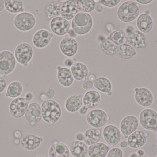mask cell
I'll return each mask as SVG.
<instances>
[{
	"mask_svg": "<svg viewBox=\"0 0 157 157\" xmlns=\"http://www.w3.org/2000/svg\"><path fill=\"white\" fill-rule=\"evenodd\" d=\"M14 143L16 145H18L19 143H20V141L19 139H16L14 141Z\"/></svg>",
	"mask_w": 157,
	"mask_h": 157,
	"instance_id": "obj_57",
	"label": "cell"
},
{
	"mask_svg": "<svg viewBox=\"0 0 157 157\" xmlns=\"http://www.w3.org/2000/svg\"><path fill=\"white\" fill-rule=\"evenodd\" d=\"M57 70V77L59 83L63 87L71 86L75 79L71 69L65 66L58 65Z\"/></svg>",
	"mask_w": 157,
	"mask_h": 157,
	"instance_id": "obj_18",
	"label": "cell"
},
{
	"mask_svg": "<svg viewBox=\"0 0 157 157\" xmlns=\"http://www.w3.org/2000/svg\"><path fill=\"white\" fill-rule=\"evenodd\" d=\"M16 66L14 55L9 50L0 52V76L10 74Z\"/></svg>",
	"mask_w": 157,
	"mask_h": 157,
	"instance_id": "obj_7",
	"label": "cell"
},
{
	"mask_svg": "<svg viewBox=\"0 0 157 157\" xmlns=\"http://www.w3.org/2000/svg\"><path fill=\"white\" fill-rule=\"evenodd\" d=\"M136 26L141 32L148 35H151L154 22L151 16L148 14L144 13L140 15L137 18Z\"/></svg>",
	"mask_w": 157,
	"mask_h": 157,
	"instance_id": "obj_24",
	"label": "cell"
},
{
	"mask_svg": "<svg viewBox=\"0 0 157 157\" xmlns=\"http://www.w3.org/2000/svg\"><path fill=\"white\" fill-rule=\"evenodd\" d=\"M156 138H157V131L156 132Z\"/></svg>",
	"mask_w": 157,
	"mask_h": 157,
	"instance_id": "obj_60",
	"label": "cell"
},
{
	"mask_svg": "<svg viewBox=\"0 0 157 157\" xmlns=\"http://www.w3.org/2000/svg\"><path fill=\"white\" fill-rule=\"evenodd\" d=\"M36 157H45V156H43V155H38V156H36Z\"/></svg>",
	"mask_w": 157,
	"mask_h": 157,
	"instance_id": "obj_58",
	"label": "cell"
},
{
	"mask_svg": "<svg viewBox=\"0 0 157 157\" xmlns=\"http://www.w3.org/2000/svg\"><path fill=\"white\" fill-rule=\"evenodd\" d=\"M6 10L12 14H19L24 12L23 1L21 0H4Z\"/></svg>",
	"mask_w": 157,
	"mask_h": 157,
	"instance_id": "obj_33",
	"label": "cell"
},
{
	"mask_svg": "<svg viewBox=\"0 0 157 157\" xmlns=\"http://www.w3.org/2000/svg\"><path fill=\"white\" fill-rule=\"evenodd\" d=\"M101 100V96L98 91L90 90L83 96V104L89 109L96 108L98 106Z\"/></svg>",
	"mask_w": 157,
	"mask_h": 157,
	"instance_id": "obj_25",
	"label": "cell"
},
{
	"mask_svg": "<svg viewBox=\"0 0 157 157\" xmlns=\"http://www.w3.org/2000/svg\"><path fill=\"white\" fill-rule=\"evenodd\" d=\"M25 98L29 101H30L33 100L34 98V95L33 93L31 92H27L25 93Z\"/></svg>",
	"mask_w": 157,
	"mask_h": 157,
	"instance_id": "obj_46",
	"label": "cell"
},
{
	"mask_svg": "<svg viewBox=\"0 0 157 157\" xmlns=\"http://www.w3.org/2000/svg\"><path fill=\"white\" fill-rule=\"evenodd\" d=\"M148 137L147 133L140 130L136 131L129 135L127 138L128 146L133 149L142 147L145 144Z\"/></svg>",
	"mask_w": 157,
	"mask_h": 157,
	"instance_id": "obj_19",
	"label": "cell"
},
{
	"mask_svg": "<svg viewBox=\"0 0 157 157\" xmlns=\"http://www.w3.org/2000/svg\"><path fill=\"white\" fill-rule=\"evenodd\" d=\"M99 49L105 55L113 56L116 54L117 46L108 38H104L100 42Z\"/></svg>",
	"mask_w": 157,
	"mask_h": 157,
	"instance_id": "obj_32",
	"label": "cell"
},
{
	"mask_svg": "<svg viewBox=\"0 0 157 157\" xmlns=\"http://www.w3.org/2000/svg\"><path fill=\"white\" fill-rule=\"evenodd\" d=\"M123 152L119 147H114L110 149L107 157H123Z\"/></svg>",
	"mask_w": 157,
	"mask_h": 157,
	"instance_id": "obj_38",
	"label": "cell"
},
{
	"mask_svg": "<svg viewBox=\"0 0 157 157\" xmlns=\"http://www.w3.org/2000/svg\"><path fill=\"white\" fill-rule=\"evenodd\" d=\"M6 11L5 7L4 1L0 0V12H4Z\"/></svg>",
	"mask_w": 157,
	"mask_h": 157,
	"instance_id": "obj_50",
	"label": "cell"
},
{
	"mask_svg": "<svg viewBox=\"0 0 157 157\" xmlns=\"http://www.w3.org/2000/svg\"><path fill=\"white\" fill-rule=\"evenodd\" d=\"M78 11L83 13H91L95 9L96 2L94 0H76Z\"/></svg>",
	"mask_w": 157,
	"mask_h": 157,
	"instance_id": "obj_37",
	"label": "cell"
},
{
	"mask_svg": "<svg viewBox=\"0 0 157 157\" xmlns=\"http://www.w3.org/2000/svg\"><path fill=\"white\" fill-rule=\"evenodd\" d=\"M23 91V87L21 83L18 81H13L7 87L5 96L6 97L16 98L21 95Z\"/></svg>",
	"mask_w": 157,
	"mask_h": 157,
	"instance_id": "obj_35",
	"label": "cell"
},
{
	"mask_svg": "<svg viewBox=\"0 0 157 157\" xmlns=\"http://www.w3.org/2000/svg\"><path fill=\"white\" fill-rule=\"evenodd\" d=\"M88 80H90V81H92V82H93L95 80H96V79L97 78H96L95 75L91 74L88 75Z\"/></svg>",
	"mask_w": 157,
	"mask_h": 157,
	"instance_id": "obj_53",
	"label": "cell"
},
{
	"mask_svg": "<svg viewBox=\"0 0 157 157\" xmlns=\"http://www.w3.org/2000/svg\"><path fill=\"white\" fill-rule=\"evenodd\" d=\"M89 109L86 106H82V107L78 111V113H79V115H81V116H84L88 113Z\"/></svg>",
	"mask_w": 157,
	"mask_h": 157,
	"instance_id": "obj_44",
	"label": "cell"
},
{
	"mask_svg": "<svg viewBox=\"0 0 157 157\" xmlns=\"http://www.w3.org/2000/svg\"><path fill=\"white\" fill-rule=\"evenodd\" d=\"M116 54L118 57L123 60H129L136 54L134 49L128 43L117 46Z\"/></svg>",
	"mask_w": 157,
	"mask_h": 157,
	"instance_id": "obj_31",
	"label": "cell"
},
{
	"mask_svg": "<svg viewBox=\"0 0 157 157\" xmlns=\"http://www.w3.org/2000/svg\"><path fill=\"white\" fill-rule=\"evenodd\" d=\"M59 48L63 55L68 57H72L76 55L78 52V43L75 39L67 34L61 41Z\"/></svg>",
	"mask_w": 157,
	"mask_h": 157,
	"instance_id": "obj_14",
	"label": "cell"
},
{
	"mask_svg": "<svg viewBox=\"0 0 157 157\" xmlns=\"http://www.w3.org/2000/svg\"><path fill=\"white\" fill-rule=\"evenodd\" d=\"M78 12L76 1L68 0L62 4L60 15L69 21L73 19Z\"/></svg>",
	"mask_w": 157,
	"mask_h": 157,
	"instance_id": "obj_22",
	"label": "cell"
},
{
	"mask_svg": "<svg viewBox=\"0 0 157 157\" xmlns=\"http://www.w3.org/2000/svg\"><path fill=\"white\" fill-rule=\"evenodd\" d=\"M49 26L51 31L58 36H65L71 31L70 22L61 16L52 18L50 22Z\"/></svg>",
	"mask_w": 157,
	"mask_h": 157,
	"instance_id": "obj_10",
	"label": "cell"
},
{
	"mask_svg": "<svg viewBox=\"0 0 157 157\" xmlns=\"http://www.w3.org/2000/svg\"><path fill=\"white\" fill-rule=\"evenodd\" d=\"M109 147L101 142L88 147L89 157H106L109 151Z\"/></svg>",
	"mask_w": 157,
	"mask_h": 157,
	"instance_id": "obj_29",
	"label": "cell"
},
{
	"mask_svg": "<svg viewBox=\"0 0 157 157\" xmlns=\"http://www.w3.org/2000/svg\"><path fill=\"white\" fill-rule=\"evenodd\" d=\"M94 10H95L97 13L100 14V13H101V12L103 11V6L101 4H96Z\"/></svg>",
	"mask_w": 157,
	"mask_h": 157,
	"instance_id": "obj_47",
	"label": "cell"
},
{
	"mask_svg": "<svg viewBox=\"0 0 157 157\" xmlns=\"http://www.w3.org/2000/svg\"><path fill=\"white\" fill-rule=\"evenodd\" d=\"M40 99L41 100V101H46V100H48V98L47 97V95L46 94H42L40 96Z\"/></svg>",
	"mask_w": 157,
	"mask_h": 157,
	"instance_id": "obj_52",
	"label": "cell"
},
{
	"mask_svg": "<svg viewBox=\"0 0 157 157\" xmlns=\"http://www.w3.org/2000/svg\"><path fill=\"white\" fill-rule=\"evenodd\" d=\"M94 87L97 90L106 94L109 96L112 95V84L110 80L104 77H97L93 82Z\"/></svg>",
	"mask_w": 157,
	"mask_h": 157,
	"instance_id": "obj_27",
	"label": "cell"
},
{
	"mask_svg": "<svg viewBox=\"0 0 157 157\" xmlns=\"http://www.w3.org/2000/svg\"><path fill=\"white\" fill-rule=\"evenodd\" d=\"M139 121L143 128L148 131L157 129V112L152 109L143 110L139 115Z\"/></svg>",
	"mask_w": 157,
	"mask_h": 157,
	"instance_id": "obj_8",
	"label": "cell"
},
{
	"mask_svg": "<svg viewBox=\"0 0 157 157\" xmlns=\"http://www.w3.org/2000/svg\"><path fill=\"white\" fill-rule=\"evenodd\" d=\"M101 131L99 129L89 128L84 133L83 142L90 146L99 143L101 139Z\"/></svg>",
	"mask_w": 157,
	"mask_h": 157,
	"instance_id": "obj_30",
	"label": "cell"
},
{
	"mask_svg": "<svg viewBox=\"0 0 157 157\" xmlns=\"http://www.w3.org/2000/svg\"><path fill=\"white\" fill-rule=\"evenodd\" d=\"M62 4L59 1H51L47 5L46 13L48 19H52L60 15Z\"/></svg>",
	"mask_w": 157,
	"mask_h": 157,
	"instance_id": "obj_34",
	"label": "cell"
},
{
	"mask_svg": "<svg viewBox=\"0 0 157 157\" xmlns=\"http://www.w3.org/2000/svg\"><path fill=\"white\" fill-rule=\"evenodd\" d=\"M148 157V156H147V155H144V156H142V157Z\"/></svg>",
	"mask_w": 157,
	"mask_h": 157,
	"instance_id": "obj_59",
	"label": "cell"
},
{
	"mask_svg": "<svg viewBox=\"0 0 157 157\" xmlns=\"http://www.w3.org/2000/svg\"><path fill=\"white\" fill-rule=\"evenodd\" d=\"M53 37V33L47 29H39L33 35L32 43L36 48L43 49L49 44Z\"/></svg>",
	"mask_w": 157,
	"mask_h": 157,
	"instance_id": "obj_15",
	"label": "cell"
},
{
	"mask_svg": "<svg viewBox=\"0 0 157 157\" xmlns=\"http://www.w3.org/2000/svg\"><path fill=\"white\" fill-rule=\"evenodd\" d=\"M29 102L25 97L14 99L9 106V111L12 117L19 119L25 116Z\"/></svg>",
	"mask_w": 157,
	"mask_h": 157,
	"instance_id": "obj_9",
	"label": "cell"
},
{
	"mask_svg": "<svg viewBox=\"0 0 157 157\" xmlns=\"http://www.w3.org/2000/svg\"><path fill=\"white\" fill-rule=\"evenodd\" d=\"M102 136L105 142L112 147L118 144L121 141V133L116 125L108 124L103 129Z\"/></svg>",
	"mask_w": 157,
	"mask_h": 157,
	"instance_id": "obj_12",
	"label": "cell"
},
{
	"mask_svg": "<svg viewBox=\"0 0 157 157\" xmlns=\"http://www.w3.org/2000/svg\"><path fill=\"white\" fill-rule=\"evenodd\" d=\"M84 138V133L82 132H78L75 135V139L76 141H83Z\"/></svg>",
	"mask_w": 157,
	"mask_h": 157,
	"instance_id": "obj_45",
	"label": "cell"
},
{
	"mask_svg": "<svg viewBox=\"0 0 157 157\" xmlns=\"http://www.w3.org/2000/svg\"><path fill=\"white\" fill-rule=\"evenodd\" d=\"M138 126L139 120L134 115H127L121 121L120 131L124 138L127 139L129 135L137 131Z\"/></svg>",
	"mask_w": 157,
	"mask_h": 157,
	"instance_id": "obj_11",
	"label": "cell"
},
{
	"mask_svg": "<svg viewBox=\"0 0 157 157\" xmlns=\"http://www.w3.org/2000/svg\"><path fill=\"white\" fill-rule=\"evenodd\" d=\"M93 26L92 16L87 13L78 12L72 20V29L79 36H84L89 33Z\"/></svg>",
	"mask_w": 157,
	"mask_h": 157,
	"instance_id": "obj_2",
	"label": "cell"
},
{
	"mask_svg": "<svg viewBox=\"0 0 157 157\" xmlns=\"http://www.w3.org/2000/svg\"><path fill=\"white\" fill-rule=\"evenodd\" d=\"M6 87V80L3 77L0 76V93L4 91Z\"/></svg>",
	"mask_w": 157,
	"mask_h": 157,
	"instance_id": "obj_43",
	"label": "cell"
},
{
	"mask_svg": "<svg viewBox=\"0 0 157 157\" xmlns=\"http://www.w3.org/2000/svg\"><path fill=\"white\" fill-rule=\"evenodd\" d=\"M55 94H56L55 90L51 87H49L46 92V95L48 97V99L49 100L52 99L55 96Z\"/></svg>",
	"mask_w": 157,
	"mask_h": 157,
	"instance_id": "obj_42",
	"label": "cell"
},
{
	"mask_svg": "<svg viewBox=\"0 0 157 157\" xmlns=\"http://www.w3.org/2000/svg\"><path fill=\"white\" fill-rule=\"evenodd\" d=\"M71 154L74 157H89L88 147L83 141H75L70 145Z\"/></svg>",
	"mask_w": 157,
	"mask_h": 157,
	"instance_id": "obj_28",
	"label": "cell"
},
{
	"mask_svg": "<svg viewBox=\"0 0 157 157\" xmlns=\"http://www.w3.org/2000/svg\"><path fill=\"white\" fill-rule=\"evenodd\" d=\"M120 0H101V2L104 6L107 7H114L120 3Z\"/></svg>",
	"mask_w": 157,
	"mask_h": 157,
	"instance_id": "obj_39",
	"label": "cell"
},
{
	"mask_svg": "<svg viewBox=\"0 0 157 157\" xmlns=\"http://www.w3.org/2000/svg\"><path fill=\"white\" fill-rule=\"evenodd\" d=\"M153 150L155 154H157V145H155L153 148Z\"/></svg>",
	"mask_w": 157,
	"mask_h": 157,
	"instance_id": "obj_56",
	"label": "cell"
},
{
	"mask_svg": "<svg viewBox=\"0 0 157 157\" xmlns=\"http://www.w3.org/2000/svg\"><path fill=\"white\" fill-rule=\"evenodd\" d=\"M139 157L138 156V155H137V153L136 152H134V153H132L131 155H130V157Z\"/></svg>",
	"mask_w": 157,
	"mask_h": 157,
	"instance_id": "obj_55",
	"label": "cell"
},
{
	"mask_svg": "<svg viewBox=\"0 0 157 157\" xmlns=\"http://www.w3.org/2000/svg\"><path fill=\"white\" fill-rule=\"evenodd\" d=\"M110 120V116L104 110L93 109L90 111L86 116V121L92 128H102Z\"/></svg>",
	"mask_w": 157,
	"mask_h": 157,
	"instance_id": "obj_5",
	"label": "cell"
},
{
	"mask_svg": "<svg viewBox=\"0 0 157 157\" xmlns=\"http://www.w3.org/2000/svg\"><path fill=\"white\" fill-rule=\"evenodd\" d=\"M42 117L43 120L49 124L57 123L61 118V107L56 100H48L42 102L41 105Z\"/></svg>",
	"mask_w": 157,
	"mask_h": 157,
	"instance_id": "obj_1",
	"label": "cell"
},
{
	"mask_svg": "<svg viewBox=\"0 0 157 157\" xmlns=\"http://www.w3.org/2000/svg\"><path fill=\"white\" fill-rule=\"evenodd\" d=\"M120 147L122 148H126L128 146V143L127 141H123L120 143Z\"/></svg>",
	"mask_w": 157,
	"mask_h": 157,
	"instance_id": "obj_51",
	"label": "cell"
},
{
	"mask_svg": "<svg viewBox=\"0 0 157 157\" xmlns=\"http://www.w3.org/2000/svg\"><path fill=\"white\" fill-rule=\"evenodd\" d=\"M76 62V60L75 59H72V58H68L65 59L63 61V65L65 67L69 68L71 67Z\"/></svg>",
	"mask_w": 157,
	"mask_h": 157,
	"instance_id": "obj_41",
	"label": "cell"
},
{
	"mask_svg": "<svg viewBox=\"0 0 157 157\" xmlns=\"http://www.w3.org/2000/svg\"><path fill=\"white\" fill-rule=\"evenodd\" d=\"M71 70L75 80L78 82H84L89 75L87 66L81 62L76 61L71 67Z\"/></svg>",
	"mask_w": 157,
	"mask_h": 157,
	"instance_id": "obj_23",
	"label": "cell"
},
{
	"mask_svg": "<svg viewBox=\"0 0 157 157\" xmlns=\"http://www.w3.org/2000/svg\"><path fill=\"white\" fill-rule=\"evenodd\" d=\"M153 1L152 0H137L136 2H138L139 3L143 5H147L150 4V3L152 2Z\"/></svg>",
	"mask_w": 157,
	"mask_h": 157,
	"instance_id": "obj_49",
	"label": "cell"
},
{
	"mask_svg": "<svg viewBox=\"0 0 157 157\" xmlns=\"http://www.w3.org/2000/svg\"><path fill=\"white\" fill-rule=\"evenodd\" d=\"M134 97L136 103L142 107H150L154 102L153 94L146 88H136L135 89Z\"/></svg>",
	"mask_w": 157,
	"mask_h": 157,
	"instance_id": "obj_16",
	"label": "cell"
},
{
	"mask_svg": "<svg viewBox=\"0 0 157 157\" xmlns=\"http://www.w3.org/2000/svg\"><path fill=\"white\" fill-rule=\"evenodd\" d=\"M127 42L133 49H139L146 47L144 35L137 30H132L127 34Z\"/></svg>",
	"mask_w": 157,
	"mask_h": 157,
	"instance_id": "obj_20",
	"label": "cell"
},
{
	"mask_svg": "<svg viewBox=\"0 0 157 157\" xmlns=\"http://www.w3.org/2000/svg\"><path fill=\"white\" fill-rule=\"evenodd\" d=\"M141 6L133 1L123 2L118 7L117 15L121 22L129 23L136 19L140 12Z\"/></svg>",
	"mask_w": 157,
	"mask_h": 157,
	"instance_id": "obj_3",
	"label": "cell"
},
{
	"mask_svg": "<svg viewBox=\"0 0 157 157\" xmlns=\"http://www.w3.org/2000/svg\"><path fill=\"white\" fill-rule=\"evenodd\" d=\"M82 88L85 90H90L94 87L93 82L90 80H86L82 85Z\"/></svg>",
	"mask_w": 157,
	"mask_h": 157,
	"instance_id": "obj_40",
	"label": "cell"
},
{
	"mask_svg": "<svg viewBox=\"0 0 157 157\" xmlns=\"http://www.w3.org/2000/svg\"><path fill=\"white\" fill-rule=\"evenodd\" d=\"M136 153H137V155L139 157L143 156L145 155L144 151L142 149H139L136 152Z\"/></svg>",
	"mask_w": 157,
	"mask_h": 157,
	"instance_id": "obj_54",
	"label": "cell"
},
{
	"mask_svg": "<svg viewBox=\"0 0 157 157\" xmlns=\"http://www.w3.org/2000/svg\"><path fill=\"white\" fill-rule=\"evenodd\" d=\"M21 146L28 151H34L37 149L43 143L44 139L32 134H26L22 135L20 139Z\"/></svg>",
	"mask_w": 157,
	"mask_h": 157,
	"instance_id": "obj_17",
	"label": "cell"
},
{
	"mask_svg": "<svg viewBox=\"0 0 157 157\" xmlns=\"http://www.w3.org/2000/svg\"></svg>",
	"mask_w": 157,
	"mask_h": 157,
	"instance_id": "obj_61",
	"label": "cell"
},
{
	"mask_svg": "<svg viewBox=\"0 0 157 157\" xmlns=\"http://www.w3.org/2000/svg\"><path fill=\"white\" fill-rule=\"evenodd\" d=\"M49 157H71L70 148L64 143L55 141L48 150Z\"/></svg>",
	"mask_w": 157,
	"mask_h": 157,
	"instance_id": "obj_21",
	"label": "cell"
},
{
	"mask_svg": "<svg viewBox=\"0 0 157 157\" xmlns=\"http://www.w3.org/2000/svg\"><path fill=\"white\" fill-rule=\"evenodd\" d=\"M14 26L22 32H28L34 28L36 19L34 14L28 12L19 13L13 18Z\"/></svg>",
	"mask_w": 157,
	"mask_h": 157,
	"instance_id": "obj_4",
	"label": "cell"
},
{
	"mask_svg": "<svg viewBox=\"0 0 157 157\" xmlns=\"http://www.w3.org/2000/svg\"><path fill=\"white\" fill-rule=\"evenodd\" d=\"M25 117L26 120L31 126L36 125L42 119L41 106L37 102H31L27 109Z\"/></svg>",
	"mask_w": 157,
	"mask_h": 157,
	"instance_id": "obj_13",
	"label": "cell"
},
{
	"mask_svg": "<svg viewBox=\"0 0 157 157\" xmlns=\"http://www.w3.org/2000/svg\"><path fill=\"white\" fill-rule=\"evenodd\" d=\"M14 136L16 139H20L22 137V133L19 131H16L14 133Z\"/></svg>",
	"mask_w": 157,
	"mask_h": 157,
	"instance_id": "obj_48",
	"label": "cell"
},
{
	"mask_svg": "<svg viewBox=\"0 0 157 157\" xmlns=\"http://www.w3.org/2000/svg\"><path fill=\"white\" fill-rule=\"evenodd\" d=\"M107 38L117 46L127 42V34L125 31L121 29L113 30Z\"/></svg>",
	"mask_w": 157,
	"mask_h": 157,
	"instance_id": "obj_36",
	"label": "cell"
},
{
	"mask_svg": "<svg viewBox=\"0 0 157 157\" xmlns=\"http://www.w3.org/2000/svg\"><path fill=\"white\" fill-rule=\"evenodd\" d=\"M16 61L24 67H27L33 59L34 50L27 42H22L16 47L14 53Z\"/></svg>",
	"mask_w": 157,
	"mask_h": 157,
	"instance_id": "obj_6",
	"label": "cell"
},
{
	"mask_svg": "<svg viewBox=\"0 0 157 157\" xmlns=\"http://www.w3.org/2000/svg\"><path fill=\"white\" fill-rule=\"evenodd\" d=\"M82 95H74L70 96L66 100L64 103V108L68 112L75 113L79 110L82 107Z\"/></svg>",
	"mask_w": 157,
	"mask_h": 157,
	"instance_id": "obj_26",
	"label": "cell"
}]
</instances>
